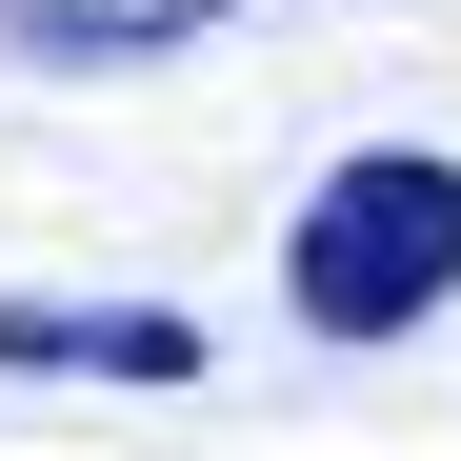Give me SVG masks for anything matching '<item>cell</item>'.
<instances>
[{
    "mask_svg": "<svg viewBox=\"0 0 461 461\" xmlns=\"http://www.w3.org/2000/svg\"><path fill=\"white\" fill-rule=\"evenodd\" d=\"M441 281H461V161H421V140L341 161L321 201H301V241H281V301H301L321 341H402V321H441Z\"/></svg>",
    "mask_w": 461,
    "mask_h": 461,
    "instance_id": "cell-1",
    "label": "cell"
},
{
    "mask_svg": "<svg viewBox=\"0 0 461 461\" xmlns=\"http://www.w3.org/2000/svg\"><path fill=\"white\" fill-rule=\"evenodd\" d=\"M0 361H81V381H201V321H161V301H0Z\"/></svg>",
    "mask_w": 461,
    "mask_h": 461,
    "instance_id": "cell-2",
    "label": "cell"
},
{
    "mask_svg": "<svg viewBox=\"0 0 461 461\" xmlns=\"http://www.w3.org/2000/svg\"><path fill=\"white\" fill-rule=\"evenodd\" d=\"M201 21H241V0H0L21 60H181Z\"/></svg>",
    "mask_w": 461,
    "mask_h": 461,
    "instance_id": "cell-3",
    "label": "cell"
}]
</instances>
